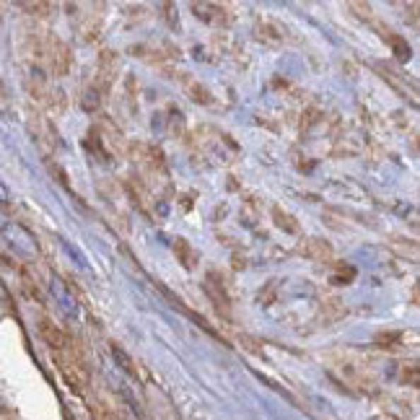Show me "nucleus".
Listing matches in <instances>:
<instances>
[{
    "label": "nucleus",
    "instance_id": "obj_1",
    "mask_svg": "<svg viewBox=\"0 0 420 420\" xmlns=\"http://www.w3.org/2000/svg\"><path fill=\"white\" fill-rule=\"evenodd\" d=\"M3 233L8 236V244L16 249V252H21V255L26 257H34L37 255V241H34V236H31L23 226L18 223H6L3 226Z\"/></svg>",
    "mask_w": 420,
    "mask_h": 420
},
{
    "label": "nucleus",
    "instance_id": "obj_2",
    "mask_svg": "<svg viewBox=\"0 0 420 420\" xmlns=\"http://www.w3.org/2000/svg\"><path fill=\"white\" fill-rule=\"evenodd\" d=\"M49 291H52L54 303L60 306V311L65 314V317H68V319H78V317H81V306H78L76 296L70 293L60 278H52V283H49Z\"/></svg>",
    "mask_w": 420,
    "mask_h": 420
},
{
    "label": "nucleus",
    "instance_id": "obj_3",
    "mask_svg": "<svg viewBox=\"0 0 420 420\" xmlns=\"http://www.w3.org/2000/svg\"><path fill=\"white\" fill-rule=\"evenodd\" d=\"M112 353H115V358L119 361V366H122V371H127V373H135V368H132V361L127 356H124V350L122 348H112Z\"/></svg>",
    "mask_w": 420,
    "mask_h": 420
},
{
    "label": "nucleus",
    "instance_id": "obj_4",
    "mask_svg": "<svg viewBox=\"0 0 420 420\" xmlns=\"http://www.w3.org/2000/svg\"><path fill=\"white\" fill-rule=\"evenodd\" d=\"M60 244H62L65 249H68V255L73 257V259H78V264H81V267H88V262H86V257L81 255V252H78V249L73 247V244H70L68 239H60Z\"/></svg>",
    "mask_w": 420,
    "mask_h": 420
},
{
    "label": "nucleus",
    "instance_id": "obj_5",
    "mask_svg": "<svg viewBox=\"0 0 420 420\" xmlns=\"http://www.w3.org/2000/svg\"><path fill=\"white\" fill-rule=\"evenodd\" d=\"M8 197H11V192H8V187L0 182V205H3V202H8Z\"/></svg>",
    "mask_w": 420,
    "mask_h": 420
}]
</instances>
